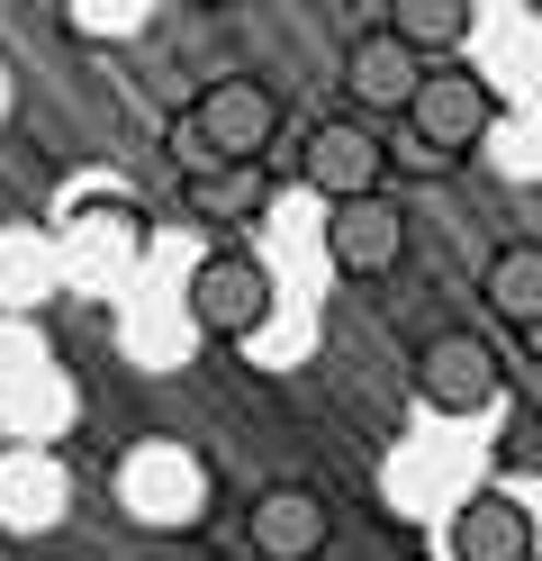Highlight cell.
<instances>
[{
    "label": "cell",
    "instance_id": "obj_7",
    "mask_svg": "<svg viewBox=\"0 0 542 561\" xmlns=\"http://www.w3.org/2000/svg\"><path fill=\"white\" fill-rule=\"evenodd\" d=\"M416 399L434 416H480L497 408V354L480 335H425L416 344Z\"/></svg>",
    "mask_w": 542,
    "mask_h": 561
},
{
    "label": "cell",
    "instance_id": "obj_11",
    "mask_svg": "<svg viewBox=\"0 0 542 561\" xmlns=\"http://www.w3.org/2000/svg\"><path fill=\"white\" fill-rule=\"evenodd\" d=\"M263 199H272V163H217L208 182H191V218H208V227H244Z\"/></svg>",
    "mask_w": 542,
    "mask_h": 561
},
{
    "label": "cell",
    "instance_id": "obj_3",
    "mask_svg": "<svg viewBox=\"0 0 542 561\" xmlns=\"http://www.w3.org/2000/svg\"><path fill=\"white\" fill-rule=\"evenodd\" d=\"M181 308H191V327L217 335V344H244L253 327L272 318V272L253 254H208L191 272V290H181Z\"/></svg>",
    "mask_w": 542,
    "mask_h": 561
},
{
    "label": "cell",
    "instance_id": "obj_6",
    "mask_svg": "<svg viewBox=\"0 0 542 561\" xmlns=\"http://www.w3.org/2000/svg\"><path fill=\"white\" fill-rule=\"evenodd\" d=\"M344 91H353V118L361 127H371V118H407L416 91H425V55L397 46L389 27H361L353 55H344Z\"/></svg>",
    "mask_w": 542,
    "mask_h": 561
},
{
    "label": "cell",
    "instance_id": "obj_8",
    "mask_svg": "<svg viewBox=\"0 0 542 561\" xmlns=\"http://www.w3.org/2000/svg\"><path fill=\"white\" fill-rule=\"evenodd\" d=\"M325 535H335V516H325L316 489H299V480L253 489V507H244V543H253V561H316Z\"/></svg>",
    "mask_w": 542,
    "mask_h": 561
},
{
    "label": "cell",
    "instance_id": "obj_2",
    "mask_svg": "<svg viewBox=\"0 0 542 561\" xmlns=\"http://www.w3.org/2000/svg\"><path fill=\"white\" fill-rule=\"evenodd\" d=\"M191 118H199V136L217 146V163H263L272 136H280V118H289V100L263 73H227V82H208L191 100Z\"/></svg>",
    "mask_w": 542,
    "mask_h": 561
},
{
    "label": "cell",
    "instance_id": "obj_16",
    "mask_svg": "<svg viewBox=\"0 0 542 561\" xmlns=\"http://www.w3.org/2000/svg\"><path fill=\"white\" fill-rule=\"evenodd\" d=\"M533 354H542V327H533Z\"/></svg>",
    "mask_w": 542,
    "mask_h": 561
},
{
    "label": "cell",
    "instance_id": "obj_1",
    "mask_svg": "<svg viewBox=\"0 0 542 561\" xmlns=\"http://www.w3.org/2000/svg\"><path fill=\"white\" fill-rule=\"evenodd\" d=\"M488 118H497V91L470 73V64H434L425 91H416V110H407L416 146H425V172H443L452 154H470L488 136Z\"/></svg>",
    "mask_w": 542,
    "mask_h": 561
},
{
    "label": "cell",
    "instance_id": "obj_5",
    "mask_svg": "<svg viewBox=\"0 0 542 561\" xmlns=\"http://www.w3.org/2000/svg\"><path fill=\"white\" fill-rule=\"evenodd\" d=\"M325 263L344 280H389L407 263V208L389 191L380 199H353V208H325Z\"/></svg>",
    "mask_w": 542,
    "mask_h": 561
},
{
    "label": "cell",
    "instance_id": "obj_4",
    "mask_svg": "<svg viewBox=\"0 0 542 561\" xmlns=\"http://www.w3.org/2000/svg\"><path fill=\"white\" fill-rule=\"evenodd\" d=\"M380 172H389V146H380V127H361V118H325V127L308 136V154H299V182H308L325 208L380 199Z\"/></svg>",
    "mask_w": 542,
    "mask_h": 561
},
{
    "label": "cell",
    "instance_id": "obj_10",
    "mask_svg": "<svg viewBox=\"0 0 542 561\" xmlns=\"http://www.w3.org/2000/svg\"><path fill=\"white\" fill-rule=\"evenodd\" d=\"M480 290H488V308H497V318L506 327H542V244H506V254H488V280H480Z\"/></svg>",
    "mask_w": 542,
    "mask_h": 561
},
{
    "label": "cell",
    "instance_id": "obj_12",
    "mask_svg": "<svg viewBox=\"0 0 542 561\" xmlns=\"http://www.w3.org/2000/svg\"><path fill=\"white\" fill-rule=\"evenodd\" d=\"M389 37L397 46H416V55H452L470 37V0H389Z\"/></svg>",
    "mask_w": 542,
    "mask_h": 561
},
{
    "label": "cell",
    "instance_id": "obj_9",
    "mask_svg": "<svg viewBox=\"0 0 542 561\" xmlns=\"http://www.w3.org/2000/svg\"><path fill=\"white\" fill-rule=\"evenodd\" d=\"M452 561H533V516L516 499H497V489H480L452 516Z\"/></svg>",
    "mask_w": 542,
    "mask_h": 561
},
{
    "label": "cell",
    "instance_id": "obj_13",
    "mask_svg": "<svg viewBox=\"0 0 542 561\" xmlns=\"http://www.w3.org/2000/svg\"><path fill=\"white\" fill-rule=\"evenodd\" d=\"M163 146H172V163H181V182H208V172H217V146L199 136V118H191V110L163 127Z\"/></svg>",
    "mask_w": 542,
    "mask_h": 561
},
{
    "label": "cell",
    "instance_id": "obj_15",
    "mask_svg": "<svg viewBox=\"0 0 542 561\" xmlns=\"http://www.w3.org/2000/svg\"><path fill=\"white\" fill-rule=\"evenodd\" d=\"M0 453H10V426H0Z\"/></svg>",
    "mask_w": 542,
    "mask_h": 561
},
{
    "label": "cell",
    "instance_id": "obj_14",
    "mask_svg": "<svg viewBox=\"0 0 542 561\" xmlns=\"http://www.w3.org/2000/svg\"><path fill=\"white\" fill-rule=\"evenodd\" d=\"M72 27H82V37H136V19L145 10H100V0H82V10H64Z\"/></svg>",
    "mask_w": 542,
    "mask_h": 561
}]
</instances>
